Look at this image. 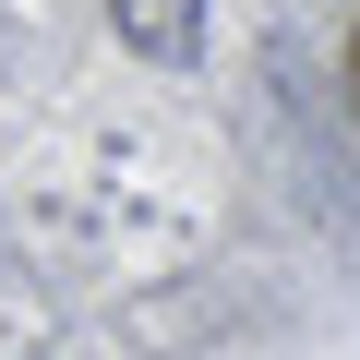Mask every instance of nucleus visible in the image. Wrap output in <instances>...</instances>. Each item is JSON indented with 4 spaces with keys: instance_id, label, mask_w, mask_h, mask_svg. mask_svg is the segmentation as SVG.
I'll list each match as a JSON object with an SVG mask.
<instances>
[{
    "instance_id": "f257e3e1",
    "label": "nucleus",
    "mask_w": 360,
    "mask_h": 360,
    "mask_svg": "<svg viewBox=\"0 0 360 360\" xmlns=\"http://www.w3.org/2000/svg\"><path fill=\"white\" fill-rule=\"evenodd\" d=\"M108 13H120V37L144 60H193L205 49V0H108Z\"/></svg>"
},
{
    "instance_id": "f03ea898",
    "label": "nucleus",
    "mask_w": 360,
    "mask_h": 360,
    "mask_svg": "<svg viewBox=\"0 0 360 360\" xmlns=\"http://www.w3.org/2000/svg\"><path fill=\"white\" fill-rule=\"evenodd\" d=\"M348 84H360V49H348Z\"/></svg>"
}]
</instances>
